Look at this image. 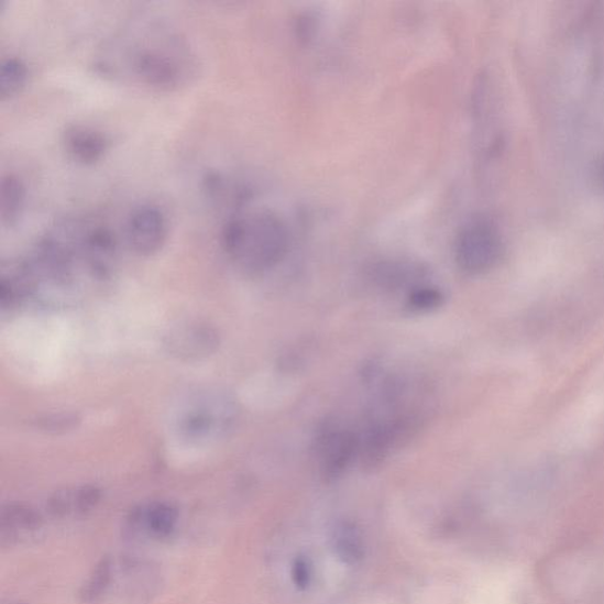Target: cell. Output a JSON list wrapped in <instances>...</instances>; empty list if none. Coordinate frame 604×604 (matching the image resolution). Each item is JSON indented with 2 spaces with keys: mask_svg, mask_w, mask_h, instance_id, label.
Masks as SVG:
<instances>
[{
  "mask_svg": "<svg viewBox=\"0 0 604 604\" xmlns=\"http://www.w3.org/2000/svg\"><path fill=\"white\" fill-rule=\"evenodd\" d=\"M221 345L216 326L204 320L175 322L162 337V348L178 362L196 363L215 355Z\"/></svg>",
  "mask_w": 604,
  "mask_h": 604,
  "instance_id": "cell-5",
  "label": "cell"
},
{
  "mask_svg": "<svg viewBox=\"0 0 604 604\" xmlns=\"http://www.w3.org/2000/svg\"><path fill=\"white\" fill-rule=\"evenodd\" d=\"M286 222L274 211L237 210L221 231L224 253L242 271L260 274L282 263L289 249Z\"/></svg>",
  "mask_w": 604,
  "mask_h": 604,
  "instance_id": "cell-1",
  "label": "cell"
},
{
  "mask_svg": "<svg viewBox=\"0 0 604 604\" xmlns=\"http://www.w3.org/2000/svg\"><path fill=\"white\" fill-rule=\"evenodd\" d=\"M125 64L140 84L157 90H173L189 75V51L182 39L154 34L129 47Z\"/></svg>",
  "mask_w": 604,
  "mask_h": 604,
  "instance_id": "cell-2",
  "label": "cell"
},
{
  "mask_svg": "<svg viewBox=\"0 0 604 604\" xmlns=\"http://www.w3.org/2000/svg\"><path fill=\"white\" fill-rule=\"evenodd\" d=\"M237 419L238 407L232 397L224 392H204L179 411L177 430L191 443H209L230 433Z\"/></svg>",
  "mask_w": 604,
  "mask_h": 604,
  "instance_id": "cell-3",
  "label": "cell"
},
{
  "mask_svg": "<svg viewBox=\"0 0 604 604\" xmlns=\"http://www.w3.org/2000/svg\"><path fill=\"white\" fill-rule=\"evenodd\" d=\"M333 543L339 559L345 563L356 564L363 560L365 545L362 532L350 521L337 527Z\"/></svg>",
  "mask_w": 604,
  "mask_h": 604,
  "instance_id": "cell-15",
  "label": "cell"
},
{
  "mask_svg": "<svg viewBox=\"0 0 604 604\" xmlns=\"http://www.w3.org/2000/svg\"><path fill=\"white\" fill-rule=\"evenodd\" d=\"M178 524V509L171 502L154 501L134 508L127 518V529L133 536L166 540Z\"/></svg>",
  "mask_w": 604,
  "mask_h": 604,
  "instance_id": "cell-9",
  "label": "cell"
},
{
  "mask_svg": "<svg viewBox=\"0 0 604 604\" xmlns=\"http://www.w3.org/2000/svg\"><path fill=\"white\" fill-rule=\"evenodd\" d=\"M42 527L41 514L28 504L9 503L0 513V541L3 547L18 545Z\"/></svg>",
  "mask_w": 604,
  "mask_h": 604,
  "instance_id": "cell-11",
  "label": "cell"
},
{
  "mask_svg": "<svg viewBox=\"0 0 604 604\" xmlns=\"http://www.w3.org/2000/svg\"><path fill=\"white\" fill-rule=\"evenodd\" d=\"M503 253V240L497 226L486 218H473L462 226L454 240L457 266L471 275L493 270Z\"/></svg>",
  "mask_w": 604,
  "mask_h": 604,
  "instance_id": "cell-4",
  "label": "cell"
},
{
  "mask_svg": "<svg viewBox=\"0 0 604 604\" xmlns=\"http://www.w3.org/2000/svg\"><path fill=\"white\" fill-rule=\"evenodd\" d=\"M292 580L299 590H306L311 584L312 564L305 558H298L292 567Z\"/></svg>",
  "mask_w": 604,
  "mask_h": 604,
  "instance_id": "cell-19",
  "label": "cell"
},
{
  "mask_svg": "<svg viewBox=\"0 0 604 604\" xmlns=\"http://www.w3.org/2000/svg\"><path fill=\"white\" fill-rule=\"evenodd\" d=\"M29 70L19 57H8L0 65V98L9 100L20 94L26 85Z\"/></svg>",
  "mask_w": 604,
  "mask_h": 604,
  "instance_id": "cell-16",
  "label": "cell"
},
{
  "mask_svg": "<svg viewBox=\"0 0 604 604\" xmlns=\"http://www.w3.org/2000/svg\"><path fill=\"white\" fill-rule=\"evenodd\" d=\"M125 239L129 248L140 256L157 254L168 239L166 216L153 205L135 208L125 222Z\"/></svg>",
  "mask_w": 604,
  "mask_h": 604,
  "instance_id": "cell-7",
  "label": "cell"
},
{
  "mask_svg": "<svg viewBox=\"0 0 604 604\" xmlns=\"http://www.w3.org/2000/svg\"><path fill=\"white\" fill-rule=\"evenodd\" d=\"M444 303L443 293L437 288L420 286L411 290L407 304L417 312H430L442 306Z\"/></svg>",
  "mask_w": 604,
  "mask_h": 604,
  "instance_id": "cell-18",
  "label": "cell"
},
{
  "mask_svg": "<svg viewBox=\"0 0 604 604\" xmlns=\"http://www.w3.org/2000/svg\"><path fill=\"white\" fill-rule=\"evenodd\" d=\"M77 255L97 277H108L116 268L118 241L109 227L81 224L79 227Z\"/></svg>",
  "mask_w": 604,
  "mask_h": 604,
  "instance_id": "cell-8",
  "label": "cell"
},
{
  "mask_svg": "<svg viewBox=\"0 0 604 604\" xmlns=\"http://www.w3.org/2000/svg\"><path fill=\"white\" fill-rule=\"evenodd\" d=\"M597 178H598L601 188L604 190V156L598 163Z\"/></svg>",
  "mask_w": 604,
  "mask_h": 604,
  "instance_id": "cell-20",
  "label": "cell"
},
{
  "mask_svg": "<svg viewBox=\"0 0 604 604\" xmlns=\"http://www.w3.org/2000/svg\"><path fill=\"white\" fill-rule=\"evenodd\" d=\"M26 190L18 175L8 174L2 179L0 193V220L4 227L18 224L25 207Z\"/></svg>",
  "mask_w": 604,
  "mask_h": 604,
  "instance_id": "cell-13",
  "label": "cell"
},
{
  "mask_svg": "<svg viewBox=\"0 0 604 604\" xmlns=\"http://www.w3.org/2000/svg\"><path fill=\"white\" fill-rule=\"evenodd\" d=\"M356 435L334 424H326L316 438L315 451L325 481L338 480L359 453Z\"/></svg>",
  "mask_w": 604,
  "mask_h": 604,
  "instance_id": "cell-6",
  "label": "cell"
},
{
  "mask_svg": "<svg viewBox=\"0 0 604 604\" xmlns=\"http://www.w3.org/2000/svg\"><path fill=\"white\" fill-rule=\"evenodd\" d=\"M63 149L80 165L90 166L101 161L109 150L107 136L92 127L72 124L62 134Z\"/></svg>",
  "mask_w": 604,
  "mask_h": 604,
  "instance_id": "cell-10",
  "label": "cell"
},
{
  "mask_svg": "<svg viewBox=\"0 0 604 604\" xmlns=\"http://www.w3.org/2000/svg\"><path fill=\"white\" fill-rule=\"evenodd\" d=\"M113 579L116 561L106 557L96 564L89 579L81 585L78 594L80 601L88 604L101 602L113 586Z\"/></svg>",
  "mask_w": 604,
  "mask_h": 604,
  "instance_id": "cell-14",
  "label": "cell"
},
{
  "mask_svg": "<svg viewBox=\"0 0 604 604\" xmlns=\"http://www.w3.org/2000/svg\"><path fill=\"white\" fill-rule=\"evenodd\" d=\"M79 424L78 415L61 413L40 417L32 421V427L44 433L61 435L74 431L79 427Z\"/></svg>",
  "mask_w": 604,
  "mask_h": 604,
  "instance_id": "cell-17",
  "label": "cell"
},
{
  "mask_svg": "<svg viewBox=\"0 0 604 604\" xmlns=\"http://www.w3.org/2000/svg\"><path fill=\"white\" fill-rule=\"evenodd\" d=\"M101 499L102 490L96 485L63 488L48 498L47 510L58 518L85 516L95 510Z\"/></svg>",
  "mask_w": 604,
  "mask_h": 604,
  "instance_id": "cell-12",
  "label": "cell"
}]
</instances>
